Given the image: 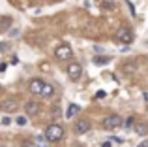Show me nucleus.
I'll return each instance as SVG.
<instances>
[{
  "label": "nucleus",
  "instance_id": "12",
  "mask_svg": "<svg viewBox=\"0 0 148 147\" xmlns=\"http://www.w3.org/2000/svg\"><path fill=\"white\" fill-rule=\"evenodd\" d=\"M135 130H137V134H141V136H146L148 134V125H145V123H137Z\"/></svg>",
  "mask_w": 148,
  "mask_h": 147
},
{
  "label": "nucleus",
  "instance_id": "6",
  "mask_svg": "<svg viewBox=\"0 0 148 147\" xmlns=\"http://www.w3.org/2000/svg\"><path fill=\"white\" fill-rule=\"evenodd\" d=\"M73 130H75V134H86L88 130H90V123H88L86 119H79V121L73 125Z\"/></svg>",
  "mask_w": 148,
  "mask_h": 147
},
{
  "label": "nucleus",
  "instance_id": "22",
  "mask_svg": "<svg viewBox=\"0 0 148 147\" xmlns=\"http://www.w3.org/2000/svg\"><path fill=\"white\" fill-rule=\"evenodd\" d=\"M137 147H148V141H143V144H139Z\"/></svg>",
  "mask_w": 148,
  "mask_h": 147
},
{
  "label": "nucleus",
  "instance_id": "9",
  "mask_svg": "<svg viewBox=\"0 0 148 147\" xmlns=\"http://www.w3.org/2000/svg\"><path fill=\"white\" fill-rule=\"evenodd\" d=\"M43 81H41V79H32V81H30V92H32V94H41V89H43Z\"/></svg>",
  "mask_w": 148,
  "mask_h": 147
},
{
  "label": "nucleus",
  "instance_id": "19",
  "mask_svg": "<svg viewBox=\"0 0 148 147\" xmlns=\"http://www.w3.org/2000/svg\"><path fill=\"white\" fill-rule=\"evenodd\" d=\"M101 147H112V141H103Z\"/></svg>",
  "mask_w": 148,
  "mask_h": 147
},
{
  "label": "nucleus",
  "instance_id": "2",
  "mask_svg": "<svg viewBox=\"0 0 148 147\" xmlns=\"http://www.w3.org/2000/svg\"><path fill=\"white\" fill-rule=\"evenodd\" d=\"M120 125H122V119H120L118 115H109V117H105L103 123H101L103 130H107V132H111V130H116Z\"/></svg>",
  "mask_w": 148,
  "mask_h": 147
},
{
  "label": "nucleus",
  "instance_id": "18",
  "mask_svg": "<svg viewBox=\"0 0 148 147\" xmlns=\"http://www.w3.org/2000/svg\"><path fill=\"white\" fill-rule=\"evenodd\" d=\"M17 125H26V117H17Z\"/></svg>",
  "mask_w": 148,
  "mask_h": 147
},
{
  "label": "nucleus",
  "instance_id": "8",
  "mask_svg": "<svg viewBox=\"0 0 148 147\" xmlns=\"http://www.w3.org/2000/svg\"><path fill=\"white\" fill-rule=\"evenodd\" d=\"M19 107V102L15 98H8V100H4V104H2V110L4 111H8V113H11V111H15Z\"/></svg>",
  "mask_w": 148,
  "mask_h": 147
},
{
  "label": "nucleus",
  "instance_id": "10",
  "mask_svg": "<svg viewBox=\"0 0 148 147\" xmlns=\"http://www.w3.org/2000/svg\"><path fill=\"white\" fill-rule=\"evenodd\" d=\"M53 94H54V87H53V85H49V83H45L43 89H41V94L40 96H43V98H51Z\"/></svg>",
  "mask_w": 148,
  "mask_h": 147
},
{
  "label": "nucleus",
  "instance_id": "14",
  "mask_svg": "<svg viewBox=\"0 0 148 147\" xmlns=\"http://www.w3.org/2000/svg\"><path fill=\"white\" fill-rule=\"evenodd\" d=\"M94 62L98 64V66H101V64H109V62H111V59H109V57H96Z\"/></svg>",
  "mask_w": 148,
  "mask_h": 147
},
{
  "label": "nucleus",
  "instance_id": "26",
  "mask_svg": "<svg viewBox=\"0 0 148 147\" xmlns=\"http://www.w3.org/2000/svg\"><path fill=\"white\" fill-rule=\"evenodd\" d=\"M0 147H4V145H0Z\"/></svg>",
  "mask_w": 148,
  "mask_h": 147
},
{
  "label": "nucleus",
  "instance_id": "7",
  "mask_svg": "<svg viewBox=\"0 0 148 147\" xmlns=\"http://www.w3.org/2000/svg\"><path fill=\"white\" fill-rule=\"evenodd\" d=\"M40 110H41V106H40V102H26V106H25V111H26V115H30V117H34V115H38L40 113Z\"/></svg>",
  "mask_w": 148,
  "mask_h": 147
},
{
  "label": "nucleus",
  "instance_id": "1",
  "mask_svg": "<svg viewBox=\"0 0 148 147\" xmlns=\"http://www.w3.org/2000/svg\"><path fill=\"white\" fill-rule=\"evenodd\" d=\"M45 138L49 141H60L64 138V128L60 125H49L45 128Z\"/></svg>",
  "mask_w": 148,
  "mask_h": 147
},
{
  "label": "nucleus",
  "instance_id": "25",
  "mask_svg": "<svg viewBox=\"0 0 148 147\" xmlns=\"http://www.w3.org/2000/svg\"><path fill=\"white\" fill-rule=\"evenodd\" d=\"M0 91H2V87H0Z\"/></svg>",
  "mask_w": 148,
  "mask_h": 147
},
{
  "label": "nucleus",
  "instance_id": "20",
  "mask_svg": "<svg viewBox=\"0 0 148 147\" xmlns=\"http://www.w3.org/2000/svg\"><path fill=\"white\" fill-rule=\"evenodd\" d=\"M2 125H10V117H4L2 119Z\"/></svg>",
  "mask_w": 148,
  "mask_h": 147
},
{
  "label": "nucleus",
  "instance_id": "13",
  "mask_svg": "<svg viewBox=\"0 0 148 147\" xmlns=\"http://www.w3.org/2000/svg\"><path fill=\"white\" fill-rule=\"evenodd\" d=\"M135 70H137V64H135V62H126V64H124V72H126V74H133Z\"/></svg>",
  "mask_w": 148,
  "mask_h": 147
},
{
  "label": "nucleus",
  "instance_id": "3",
  "mask_svg": "<svg viewBox=\"0 0 148 147\" xmlns=\"http://www.w3.org/2000/svg\"><path fill=\"white\" fill-rule=\"evenodd\" d=\"M114 38L120 42V44H131V42H133V32H131L130 28H126V26H120V28L116 30Z\"/></svg>",
  "mask_w": 148,
  "mask_h": 147
},
{
  "label": "nucleus",
  "instance_id": "11",
  "mask_svg": "<svg viewBox=\"0 0 148 147\" xmlns=\"http://www.w3.org/2000/svg\"><path fill=\"white\" fill-rule=\"evenodd\" d=\"M79 111H81V107L77 106V104H69V106H68V111H66V117L71 119V117H75Z\"/></svg>",
  "mask_w": 148,
  "mask_h": 147
},
{
  "label": "nucleus",
  "instance_id": "17",
  "mask_svg": "<svg viewBox=\"0 0 148 147\" xmlns=\"http://www.w3.org/2000/svg\"><path fill=\"white\" fill-rule=\"evenodd\" d=\"M105 96H107L105 91H98V92H96V98H105Z\"/></svg>",
  "mask_w": 148,
  "mask_h": 147
},
{
  "label": "nucleus",
  "instance_id": "4",
  "mask_svg": "<svg viewBox=\"0 0 148 147\" xmlns=\"http://www.w3.org/2000/svg\"><path fill=\"white\" fill-rule=\"evenodd\" d=\"M54 55H56L58 60H68V59H71L73 51H71V47H69L68 44H62V45H58V47H56Z\"/></svg>",
  "mask_w": 148,
  "mask_h": 147
},
{
  "label": "nucleus",
  "instance_id": "24",
  "mask_svg": "<svg viewBox=\"0 0 148 147\" xmlns=\"http://www.w3.org/2000/svg\"><path fill=\"white\" fill-rule=\"evenodd\" d=\"M71 147H84V145H83V144H73Z\"/></svg>",
  "mask_w": 148,
  "mask_h": 147
},
{
  "label": "nucleus",
  "instance_id": "23",
  "mask_svg": "<svg viewBox=\"0 0 148 147\" xmlns=\"http://www.w3.org/2000/svg\"><path fill=\"white\" fill-rule=\"evenodd\" d=\"M4 49H8V45H2V44H0V51H4Z\"/></svg>",
  "mask_w": 148,
  "mask_h": 147
},
{
  "label": "nucleus",
  "instance_id": "16",
  "mask_svg": "<svg viewBox=\"0 0 148 147\" xmlns=\"http://www.w3.org/2000/svg\"><path fill=\"white\" fill-rule=\"evenodd\" d=\"M135 125H137V119H135L133 115H130L127 121H126V126H127V128H131V126H135Z\"/></svg>",
  "mask_w": 148,
  "mask_h": 147
},
{
  "label": "nucleus",
  "instance_id": "21",
  "mask_svg": "<svg viewBox=\"0 0 148 147\" xmlns=\"http://www.w3.org/2000/svg\"><path fill=\"white\" fill-rule=\"evenodd\" d=\"M6 68H8V64H6V62L0 64V72H6Z\"/></svg>",
  "mask_w": 148,
  "mask_h": 147
},
{
  "label": "nucleus",
  "instance_id": "5",
  "mask_svg": "<svg viewBox=\"0 0 148 147\" xmlns=\"http://www.w3.org/2000/svg\"><path fill=\"white\" fill-rule=\"evenodd\" d=\"M68 76L71 81H79L81 76H83V66H81L79 62H71L68 66Z\"/></svg>",
  "mask_w": 148,
  "mask_h": 147
},
{
  "label": "nucleus",
  "instance_id": "15",
  "mask_svg": "<svg viewBox=\"0 0 148 147\" xmlns=\"http://www.w3.org/2000/svg\"><path fill=\"white\" fill-rule=\"evenodd\" d=\"M101 8H105V10H112V8H114V0H103V2H101Z\"/></svg>",
  "mask_w": 148,
  "mask_h": 147
}]
</instances>
